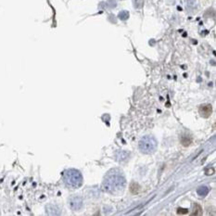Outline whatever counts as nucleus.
I'll return each instance as SVG.
<instances>
[{"label": "nucleus", "mask_w": 216, "mask_h": 216, "mask_svg": "<svg viewBox=\"0 0 216 216\" xmlns=\"http://www.w3.org/2000/svg\"><path fill=\"white\" fill-rule=\"evenodd\" d=\"M195 211L192 213V215H200L201 214V208H200V206L199 205H198V204H196L195 205V210H194Z\"/></svg>", "instance_id": "obj_9"}, {"label": "nucleus", "mask_w": 216, "mask_h": 216, "mask_svg": "<svg viewBox=\"0 0 216 216\" xmlns=\"http://www.w3.org/2000/svg\"><path fill=\"white\" fill-rule=\"evenodd\" d=\"M64 181L66 186L71 188H77L82 186L83 176L80 172L76 170H68L64 174Z\"/></svg>", "instance_id": "obj_2"}, {"label": "nucleus", "mask_w": 216, "mask_h": 216, "mask_svg": "<svg viewBox=\"0 0 216 216\" xmlns=\"http://www.w3.org/2000/svg\"><path fill=\"white\" fill-rule=\"evenodd\" d=\"M197 192H198V194H199L200 197H205V196L209 193V188H208L207 187L203 186V187L199 188L198 190H197Z\"/></svg>", "instance_id": "obj_6"}, {"label": "nucleus", "mask_w": 216, "mask_h": 216, "mask_svg": "<svg viewBox=\"0 0 216 216\" xmlns=\"http://www.w3.org/2000/svg\"><path fill=\"white\" fill-rule=\"evenodd\" d=\"M181 143H182V145H183V146L188 147V146H189V145H190V143H191V139H190V138H188V136H182Z\"/></svg>", "instance_id": "obj_7"}, {"label": "nucleus", "mask_w": 216, "mask_h": 216, "mask_svg": "<svg viewBox=\"0 0 216 216\" xmlns=\"http://www.w3.org/2000/svg\"><path fill=\"white\" fill-rule=\"evenodd\" d=\"M119 18L121 19V20H127L128 18H129V13L127 12V11H121V12H120V14H119Z\"/></svg>", "instance_id": "obj_8"}, {"label": "nucleus", "mask_w": 216, "mask_h": 216, "mask_svg": "<svg viewBox=\"0 0 216 216\" xmlns=\"http://www.w3.org/2000/svg\"><path fill=\"white\" fill-rule=\"evenodd\" d=\"M156 147H157V141L152 136H144L139 141V149L143 153H146V154L153 153L156 150Z\"/></svg>", "instance_id": "obj_3"}, {"label": "nucleus", "mask_w": 216, "mask_h": 216, "mask_svg": "<svg viewBox=\"0 0 216 216\" xmlns=\"http://www.w3.org/2000/svg\"><path fill=\"white\" fill-rule=\"evenodd\" d=\"M70 206L73 210H79L83 206V199L80 197L73 196L70 199Z\"/></svg>", "instance_id": "obj_4"}, {"label": "nucleus", "mask_w": 216, "mask_h": 216, "mask_svg": "<svg viewBox=\"0 0 216 216\" xmlns=\"http://www.w3.org/2000/svg\"><path fill=\"white\" fill-rule=\"evenodd\" d=\"M125 186V178H123L121 173H118L117 171L110 173L103 183L104 190L112 194H116L122 191Z\"/></svg>", "instance_id": "obj_1"}, {"label": "nucleus", "mask_w": 216, "mask_h": 216, "mask_svg": "<svg viewBox=\"0 0 216 216\" xmlns=\"http://www.w3.org/2000/svg\"><path fill=\"white\" fill-rule=\"evenodd\" d=\"M179 214L180 213H188V210H183V209H178V211H177Z\"/></svg>", "instance_id": "obj_10"}, {"label": "nucleus", "mask_w": 216, "mask_h": 216, "mask_svg": "<svg viewBox=\"0 0 216 216\" xmlns=\"http://www.w3.org/2000/svg\"><path fill=\"white\" fill-rule=\"evenodd\" d=\"M211 111H212V108H211V105L210 104H203V105H200L199 108V112L200 116L203 118H209L211 114Z\"/></svg>", "instance_id": "obj_5"}]
</instances>
